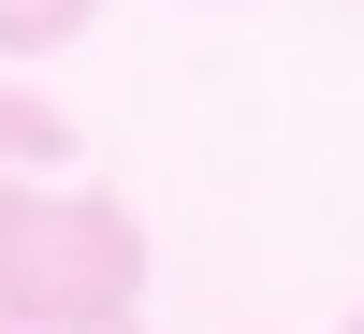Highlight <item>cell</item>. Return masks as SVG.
Wrapping results in <instances>:
<instances>
[{
	"label": "cell",
	"instance_id": "1",
	"mask_svg": "<svg viewBox=\"0 0 364 334\" xmlns=\"http://www.w3.org/2000/svg\"><path fill=\"white\" fill-rule=\"evenodd\" d=\"M146 306V218L117 189H58V174H29V189H0V320L29 334H102Z\"/></svg>",
	"mask_w": 364,
	"mask_h": 334
},
{
	"label": "cell",
	"instance_id": "2",
	"mask_svg": "<svg viewBox=\"0 0 364 334\" xmlns=\"http://www.w3.org/2000/svg\"><path fill=\"white\" fill-rule=\"evenodd\" d=\"M73 160V116L44 102V87H0V189H29V174Z\"/></svg>",
	"mask_w": 364,
	"mask_h": 334
},
{
	"label": "cell",
	"instance_id": "3",
	"mask_svg": "<svg viewBox=\"0 0 364 334\" xmlns=\"http://www.w3.org/2000/svg\"><path fill=\"white\" fill-rule=\"evenodd\" d=\"M87 15H102V0H0V58H58Z\"/></svg>",
	"mask_w": 364,
	"mask_h": 334
},
{
	"label": "cell",
	"instance_id": "4",
	"mask_svg": "<svg viewBox=\"0 0 364 334\" xmlns=\"http://www.w3.org/2000/svg\"><path fill=\"white\" fill-rule=\"evenodd\" d=\"M0 334H29V320H0ZM102 334H146V320H102Z\"/></svg>",
	"mask_w": 364,
	"mask_h": 334
},
{
	"label": "cell",
	"instance_id": "5",
	"mask_svg": "<svg viewBox=\"0 0 364 334\" xmlns=\"http://www.w3.org/2000/svg\"><path fill=\"white\" fill-rule=\"evenodd\" d=\"M350 334H364V306H350Z\"/></svg>",
	"mask_w": 364,
	"mask_h": 334
}]
</instances>
